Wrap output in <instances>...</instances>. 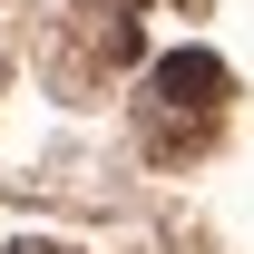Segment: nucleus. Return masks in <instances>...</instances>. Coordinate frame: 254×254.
Listing matches in <instances>:
<instances>
[{
    "mask_svg": "<svg viewBox=\"0 0 254 254\" xmlns=\"http://www.w3.org/2000/svg\"><path fill=\"white\" fill-rule=\"evenodd\" d=\"M147 98H157V108H186V118H215L225 108V68L205 59V49H176V59H157Z\"/></svg>",
    "mask_w": 254,
    "mask_h": 254,
    "instance_id": "obj_1",
    "label": "nucleus"
},
{
    "mask_svg": "<svg viewBox=\"0 0 254 254\" xmlns=\"http://www.w3.org/2000/svg\"><path fill=\"white\" fill-rule=\"evenodd\" d=\"M10 254H68V245H49V235H20V245H10Z\"/></svg>",
    "mask_w": 254,
    "mask_h": 254,
    "instance_id": "obj_2",
    "label": "nucleus"
}]
</instances>
